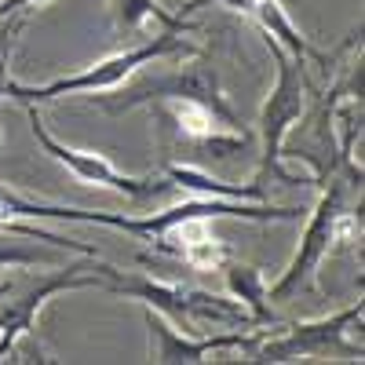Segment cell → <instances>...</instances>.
<instances>
[{"mask_svg":"<svg viewBox=\"0 0 365 365\" xmlns=\"http://www.w3.org/2000/svg\"><path fill=\"white\" fill-rule=\"evenodd\" d=\"M51 256L37 252V249H22L15 241H0V267H26V263H44Z\"/></svg>","mask_w":365,"mask_h":365,"instance_id":"2e32d148","label":"cell"},{"mask_svg":"<svg viewBox=\"0 0 365 365\" xmlns=\"http://www.w3.org/2000/svg\"><path fill=\"white\" fill-rule=\"evenodd\" d=\"M216 4H223V8H230V11H237V15L252 19V22L259 26V34L274 37L285 51H292L296 58H303V63H307V58H314V63H322L325 73H329V55L318 51L307 37L299 34V26L285 15L282 0H216Z\"/></svg>","mask_w":365,"mask_h":365,"instance_id":"8fae6325","label":"cell"},{"mask_svg":"<svg viewBox=\"0 0 365 365\" xmlns=\"http://www.w3.org/2000/svg\"><path fill=\"white\" fill-rule=\"evenodd\" d=\"M26 117H29V132H34V139L41 143V150L58 161L70 175H77L84 187H103V190H113V194H125L132 201H150V197H161L172 182L168 179H154V175H125L120 168H113V161H106L103 154H91V150H73L66 143H58L44 117L37 113L34 103H26Z\"/></svg>","mask_w":365,"mask_h":365,"instance_id":"52a82bcc","label":"cell"},{"mask_svg":"<svg viewBox=\"0 0 365 365\" xmlns=\"http://www.w3.org/2000/svg\"><path fill=\"white\" fill-rule=\"evenodd\" d=\"M4 29H0V99L8 96V63H11V51H15V41L22 34V26H26V11L19 15H8L4 22H0Z\"/></svg>","mask_w":365,"mask_h":365,"instance_id":"9a60e30c","label":"cell"},{"mask_svg":"<svg viewBox=\"0 0 365 365\" xmlns=\"http://www.w3.org/2000/svg\"><path fill=\"white\" fill-rule=\"evenodd\" d=\"M351 190H354V182L347 175H332L322 182V197H318L307 227L299 234L296 256L282 270V278L274 285H267V303H289L303 292H318V267L332 252V245L361 237V216L347 205Z\"/></svg>","mask_w":365,"mask_h":365,"instance_id":"7a4b0ae2","label":"cell"},{"mask_svg":"<svg viewBox=\"0 0 365 365\" xmlns=\"http://www.w3.org/2000/svg\"><path fill=\"white\" fill-rule=\"evenodd\" d=\"M11 289H15L11 282H0V296H11Z\"/></svg>","mask_w":365,"mask_h":365,"instance_id":"ac0fdd59","label":"cell"},{"mask_svg":"<svg viewBox=\"0 0 365 365\" xmlns=\"http://www.w3.org/2000/svg\"><path fill=\"white\" fill-rule=\"evenodd\" d=\"M146 332H150V361H208L216 351H252L267 329H237V332H216V336H190V332H175V322H168L161 311L146 307L143 311Z\"/></svg>","mask_w":365,"mask_h":365,"instance_id":"9c48e42d","label":"cell"},{"mask_svg":"<svg viewBox=\"0 0 365 365\" xmlns=\"http://www.w3.org/2000/svg\"><path fill=\"white\" fill-rule=\"evenodd\" d=\"M270 58H274V84L267 91V99L259 106V139H263V154H259V165H256V187H270V182H278V187H299V179L292 175L285 165H282V143L285 135L299 125L303 110H307V96H311V81H307V63L296 58L292 51H285L274 37L259 34Z\"/></svg>","mask_w":365,"mask_h":365,"instance_id":"3957f363","label":"cell"},{"mask_svg":"<svg viewBox=\"0 0 365 365\" xmlns=\"http://www.w3.org/2000/svg\"><path fill=\"white\" fill-rule=\"evenodd\" d=\"M165 179L172 187L187 190V194H197V197H237V201H270V194L256 182H223V179H212L208 172L201 168H190V165H165Z\"/></svg>","mask_w":365,"mask_h":365,"instance_id":"7c38bea8","label":"cell"},{"mask_svg":"<svg viewBox=\"0 0 365 365\" xmlns=\"http://www.w3.org/2000/svg\"><path fill=\"white\" fill-rule=\"evenodd\" d=\"M96 270L103 274V292L139 299L143 307L161 311L168 322H182V329H197V325H245V329H252L256 325L252 314L237 299L205 292V289H190L179 282L128 278L125 270L106 267V263H96Z\"/></svg>","mask_w":365,"mask_h":365,"instance_id":"277c9868","label":"cell"},{"mask_svg":"<svg viewBox=\"0 0 365 365\" xmlns=\"http://www.w3.org/2000/svg\"><path fill=\"white\" fill-rule=\"evenodd\" d=\"M73 289H103V274L96 267L84 274L81 267L66 263L58 274H51V278H41L37 285H29L19 299H8L4 307H0V361H4V354H11L19 347V340H26L29 332H34L37 314L51 296L73 292Z\"/></svg>","mask_w":365,"mask_h":365,"instance_id":"ba28073f","label":"cell"},{"mask_svg":"<svg viewBox=\"0 0 365 365\" xmlns=\"http://www.w3.org/2000/svg\"><path fill=\"white\" fill-rule=\"evenodd\" d=\"M154 19L168 34H190V22H182V15L165 11L158 0H110V22L117 34H143L146 22Z\"/></svg>","mask_w":365,"mask_h":365,"instance_id":"5bb4252c","label":"cell"},{"mask_svg":"<svg viewBox=\"0 0 365 365\" xmlns=\"http://www.w3.org/2000/svg\"><path fill=\"white\" fill-rule=\"evenodd\" d=\"M212 223L216 220H187V223L172 227L154 249L165 256H175L190 270H220L230 259V245L220 234H212Z\"/></svg>","mask_w":365,"mask_h":365,"instance_id":"30bf717a","label":"cell"},{"mask_svg":"<svg viewBox=\"0 0 365 365\" xmlns=\"http://www.w3.org/2000/svg\"><path fill=\"white\" fill-rule=\"evenodd\" d=\"M99 106L113 117L135 106H154L175 139L197 150L201 158H230L252 143V132L237 120L212 70H187L150 81L117 99H99Z\"/></svg>","mask_w":365,"mask_h":365,"instance_id":"6da1fadb","label":"cell"},{"mask_svg":"<svg viewBox=\"0 0 365 365\" xmlns=\"http://www.w3.org/2000/svg\"><path fill=\"white\" fill-rule=\"evenodd\" d=\"M223 278H227V289L230 296L252 314L256 325H274V311L267 303V278L259 267H249V263H223Z\"/></svg>","mask_w":365,"mask_h":365,"instance_id":"4fadbf2b","label":"cell"},{"mask_svg":"<svg viewBox=\"0 0 365 365\" xmlns=\"http://www.w3.org/2000/svg\"><path fill=\"white\" fill-rule=\"evenodd\" d=\"M165 55H201L194 44L182 41V34H158L154 41H143V44H132L125 51H117V55H106L99 58V63H91L70 77H55L41 88L34 84H19V81H8V96L19 99V103H51V99H63V96H103V91H113L117 84H125V77H132L139 66L146 63H158V58Z\"/></svg>","mask_w":365,"mask_h":365,"instance_id":"5b68a950","label":"cell"},{"mask_svg":"<svg viewBox=\"0 0 365 365\" xmlns=\"http://www.w3.org/2000/svg\"><path fill=\"white\" fill-rule=\"evenodd\" d=\"M48 0H0V22L8 15H19V11H29V8H41Z\"/></svg>","mask_w":365,"mask_h":365,"instance_id":"e0dca14e","label":"cell"},{"mask_svg":"<svg viewBox=\"0 0 365 365\" xmlns=\"http://www.w3.org/2000/svg\"><path fill=\"white\" fill-rule=\"evenodd\" d=\"M361 325V299L344 311H332L314 322H292L285 329H267L259 344L249 351V361H299V358H344L361 361V340L354 329Z\"/></svg>","mask_w":365,"mask_h":365,"instance_id":"8992f818","label":"cell"}]
</instances>
